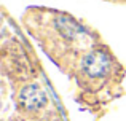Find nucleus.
Here are the masks:
<instances>
[{
	"label": "nucleus",
	"mask_w": 126,
	"mask_h": 121,
	"mask_svg": "<svg viewBox=\"0 0 126 121\" xmlns=\"http://www.w3.org/2000/svg\"><path fill=\"white\" fill-rule=\"evenodd\" d=\"M81 68L88 77H102L110 68V59L104 51H93L85 56Z\"/></svg>",
	"instance_id": "nucleus-1"
},
{
	"label": "nucleus",
	"mask_w": 126,
	"mask_h": 121,
	"mask_svg": "<svg viewBox=\"0 0 126 121\" xmlns=\"http://www.w3.org/2000/svg\"><path fill=\"white\" fill-rule=\"evenodd\" d=\"M19 102L26 110H38L46 104V94L38 84H27L19 93Z\"/></svg>",
	"instance_id": "nucleus-2"
}]
</instances>
